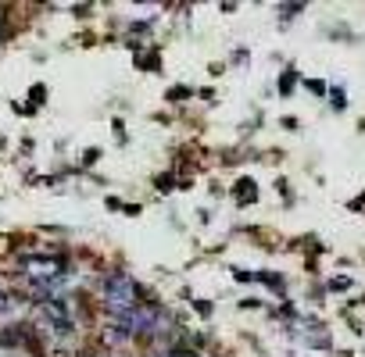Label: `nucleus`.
I'll use <instances>...</instances> for the list:
<instances>
[{"mask_svg":"<svg viewBox=\"0 0 365 357\" xmlns=\"http://www.w3.org/2000/svg\"><path fill=\"white\" fill-rule=\"evenodd\" d=\"M104 307L111 314H118V318H125V314H133L140 307V289H136V282L125 272H118V275L108 279V286H104Z\"/></svg>","mask_w":365,"mask_h":357,"instance_id":"obj_1","label":"nucleus"},{"mask_svg":"<svg viewBox=\"0 0 365 357\" xmlns=\"http://www.w3.org/2000/svg\"><path fill=\"white\" fill-rule=\"evenodd\" d=\"M26 272L33 275V279H58L61 272H65V261L61 257H29L26 261Z\"/></svg>","mask_w":365,"mask_h":357,"instance_id":"obj_2","label":"nucleus"}]
</instances>
